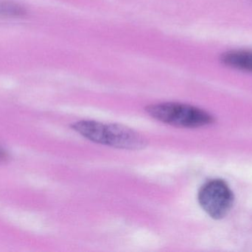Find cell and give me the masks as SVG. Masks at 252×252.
Instances as JSON below:
<instances>
[{
  "instance_id": "5b68a950",
  "label": "cell",
  "mask_w": 252,
  "mask_h": 252,
  "mask_svg": "<svg viewBox=\"0 0 252 252\" xmlns=\"http://www.w3.org/2000/svg\"><path fill=\"white\" fill-rule=\"evenodd\" d=\"M27 10L18 3L0 0V17L19 18L25 16Z\"/></svg>"
},
{
  "instance_id": "6da1fadb",
  "label": "cell",
  "mask_w": 252,
  "mask_h": 252,
  "mask_svg": "<svg viewBox=\"0 0 252 252\" xmlns=\"http://www.w3.org/2000/svg\"><path fill=\"white\" fill-rule=\"evenodd\" d=\"M72 129L91 142L118 149L139 150L146 145L137 132L121 124L86 120L72 124Z\"/></svg>"
},
{
  "instance_id": "277c9868",
  "label": "cell",
  "mask_w": 252,
  "mask_h": 252,
  "mask_svg": "<svg viewBox=\"0 0 252 252\" xmlns=\"http://www.w3.org/2000/svg\"><path fill=\"white\" fill-rule=\"evenodd\" d=\"M221 63L228 68L252 72V50H232L220 56Z\"/></svg>"
},
{
  "instance_id": "8992f818",
  "label": "cell",
  "mask_w": 252,
  "mask_h": 252,
  "mask_svg": "<svg viewBox=\"0 0 252 252\" xmlns=\"http://www.w3.org/2000/svg\"><path fill=\"white\" fill-rule=\"evenodd\" d=\"M8 158V155L5 151L0 148V162H4Z\"/></svg>"
},
{
  "instance_id": "3957f363",
  "label": "cell",
  "mask_w": 252,
  "mask_h": 252,
  "mask_svg": "<svg viewBox=\"0 0 252 252\" xmlns=\"http://www.w3.org/2000/svg\"><path fill=\"white\" fill-rule=\"evenodd\" d=\"M198 198L201 208L216 220L226 217L233 207V193L223 180L219 179L204 183Z\"/></svg>"
},
{
  "instance_id": "7a4b0ae2",
  "label": "cell",
  "mask_w": 252,
  "mask_h": 252,
  "mask_svg": "<svg viewBox=\"0 0 252 252\" xmlns=\"http://www.w3.org/2000/svg\"><path fill=\"white\" fill-rule=\"evenodd\" d=\"M150 116L173 127L196 128L211 124L213 118L203 109L185 104L167 102L146 108Z\"/></svg>"
}]
</instances>
